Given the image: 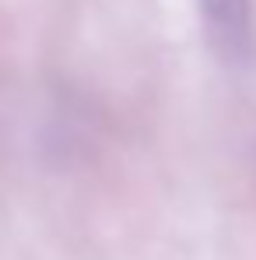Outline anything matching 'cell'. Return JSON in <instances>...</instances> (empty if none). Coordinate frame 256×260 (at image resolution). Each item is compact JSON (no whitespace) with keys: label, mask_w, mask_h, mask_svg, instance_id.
I'll return each mask as SVG.
<instances>
[{"label":"cell","mask_w":256,"mask_h":260,"mask_svg":"<svg viewBox=\"0 0 256 260\" xmlns=\"http://www.w3.org/2000/svg\"><path fill=\"white\" fill-rule=\"evenodd\" d=\"M214 53L228 67L253 60V7L249 0H197Z\"/></svg>","instance_id":"obj_1"}]
</instances>
